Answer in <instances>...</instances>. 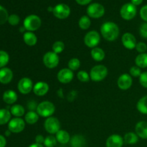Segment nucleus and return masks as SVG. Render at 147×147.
I'll return each mask as SVG.
<instances>
[{"mask_svg":"<svg viewBox=\"0 0 147 147\" xmlns=\"http://www.w3.org/2000/svg\"><path fill=\"white\" fill-rule=\"evenodd\" d=\"M47 11H52V12H53V7H49L48 8H47Z\"/></svg>","mask_w":147,"mask_h":147,"instance_id":"864d4df0","label":"nucleus"},{"mask_svg":"<svg viewBox=\"0 0 147 147\" xmlns=\"http://www.w3.org/2000/svg\"><path fill=\"white\" fill-rule=\"evenodd\" d=\"M86 11L90 18L99 19L104 15L105 8L101 4L92 3L88 7Z\"/></svg>","mask_w":147,"mask_h":147,"instance_id":"423d86ee","label":"nucleus"},{"mask_svg":"<svg viewBox=\"0 0 147 147\" xmlns=\"http://www.w3.org/2000/svg\"><path fill=\"white\" fill-rule=\"evenodd\" d=\"M136 109L139 113L147 115V95L139 99L136 104Z\"/></svg>","mask_w":147,"mask_h":147,"instance_id":"cd10ccee","label":"nucleus"},{"mask_svg":"<svg viewBox=\"0 0 147 147\" xmlns=\"http://www.w3.org/2000/svg\"><path fill=\"white\" fill-rule=\"evenodd\" d=\"M37 106H38V104H37V102H36L35 100H30V101H29V103H27V108H28L29 110L33 111H34V110L36 111Z\"/></svg>","mask_w":147,"mask_h":147,"instance_id":"c03bdc74","label":"nucleus"},{"mask_svg":"<svg viewBox=\"0 0 147 147\" xmlns=\"http://www.w3.org/2000/svg\"><path fill=\"white\" fill-rule=\"evenodd\" d=\"M121 42L123 47L128 50H133L136 48L137 44L135 36L130 32H126L122 35Z\"/></svg>","mask_w":147,"mask_h":147,"instance_id":"2eb2a0df","label":"nucleus"},{"mask_svg":"<svg viewBox=\"0 0 147 147\" xmlns=\"http://www.w3.org/2000/svg\"><path fill=\"white\" fill-rule=\"evenodd\" d=\"M44 128L50 134H56L60 130V122L56 117H49L45 121Z\"/></svg>","mask_w":147,"mask_h":147,"instance_id":"6e6552de","label":"nucleus"},{"mask_svg":"<svg viewBox=\"0 0 147 147\" xmlns=\"http://www.w3.org/2000/svg\"><path fill=\"white\" fill-rule=\"evenodd\" d=\"M137 9L136 6L131 3H126L123 4L120 9L121 17L125 20H131L136 17Z\"/></svg>","mask_w":147,"mask_h":147,"instance_id":"0eeeda50","label":"nucleus"},{"mask_svg":"<svg viewBox=\"0 0 147 147\" xmlns=\"http://www.w3.org/2000/svg\"><path fill=\"white\" fill-rule=\"evenodd\" d=\"M39 115L36 111H30L27 112L24 116V121L30 125L34 124L37 123L39 120Z\"/></svg>","mask_w":147,"mask_h":147,"instance_id":"393cba45","label":"nucleus"},{"mask_svg":"<svg viewBox=\"0 0 147 147\" xmlns=\"http://www.w3.org/2000/svg\"><path fill=\"white\" fill-rule=\"evenodd\" d=\"M100 34L106 40L113 42L119 37L120 30L116 23L113 22H106L100 27Z\"/></svg>","mask_w":147,"mask_h":147,"instance_id":"f257e3e1","label":"nucleus"},{"mask_svg":"<svg viewBox=\"0 0 147 147\" xmlns=\"http://www.w3.org/2000/svg\"><path fill=\"white\" fill-rule=\"evenodd\" d=\"M142 70H141L140 67H139L138 66H133L130 68L129 70V74L131 76H133V77L137 78L140 77L141 74H142Z\"/></svg>","mask_w":147,"mask_h":147,"instance_id":"58836bf2","label":"nucleus"},{"mask_svg":"<svg viewBox=\"0 0 147 147\" xmlns=\"http://www.w3.org/2000/svg\"><path fill=\"white\" fill-rule=\"evenodd\" d=\"M25 128V121L21 118H14L8 123V130L11 133L19 134L23 131Z\"/></svg>","mask_w":147,"mask_h":147,"instance_id":"9b49d317","label":"nucleus"},{"mask_svg":"<svg viewBox=\"0 0 147 147\" xmlns=\"http://www.w3.org/2000/svg\"><path fill=\"white\" fill-rule=\"evenodd\" d=\"M11 114L17 118H21L25 113V109L22 105L14 104L10 108Z\"/></svg>","mask_w":147,"mask_h":147,"instance_id":"a878e982","label":"nucleus"},{"mask_svg":"<svg viewBox=\"0 0 147 147\" xmlns=\"http://www.w3.org/2000/svg\"><path fill=\"white\" fill-rule=\"evenodd\" d=\"M139 34L140 36L144 39L147 40V22L142 24L139 28Z\"/></svg>","mask_w":147,"mask_h":147,"instance_id":"a19ab883","label":"nucleus"},{"mask_svg":"<svg viewBox=\"0 0 147 147\" xmlns=\"http://www.w3.org/2000/svg\"><path fill=\"white\" fill-rule=\"evenodd\" d=\"M76 96H77V93L76 92V90H72V91L68 94L67 100H69L70 101H73V100L76 98Z\"/></svg>","mask_w":147,"mask_h":147,"instance_id":"49530a36","label":"nucleus"},{"mask_svg":"<svg viewBox=\"0 0 147 147\" xmlns=\"http://www.w3.org/2000/svg\"><path fill=\"white\" fill-rule=\"evenodd\" d=\"M43 64L49 69H54L60 63V58L58 55L53 51H49L43 55Z\"/></svg>","mask_w":147,"mask_h":147,"instance_id":"39448f33","label":"nucleus"},{"mask_svg":"<svg viewBox=\"0 0 147 147\" xmlns=\"http://www.w3.org/2000/svg\"><path fill=\"white\" fill-rule=\"evenodd\" d=\"M11 112L7 109H0V125H4L11 120Z\"/></svg>","mask_w":147,"mask_h":147,"instance_id":"c85d7f7f","label":"nucleus"},{"mask_svg":"<svg viewBox=\"0 0 147 147\" xmlns=\"http://www.w3.org/2000/svg\"><path fill=\"white\" fill-rule=\"evenodd\" d=\"M20 18L17 14H12L11 15L9 16L8 18V22L9 24H11L12 26H16L20 23Z\"/></svg>","mask_w":147,"mask_h":147,"instance_id":"4c0bfd02","label":"nucleus"},{"mask_svg":"<svg viewBox=\"0 0 147 147\" xmlns=\"http://www.w3.org/2000/svg\"><path fill=\"white\" fill-rule=\"evenodd\" d=\"M136 50H137L138 53H139V54H141V53H145L147 50L146 44L143 42H138L136 44Z\"/></svg>","mask_w":147,"mask_h":147,"instance_id":"ea45409f","label":"nucleus"},{"mask_svg":"<svg viewBox=\"0 0 147 147\" xmlns=\"http://www.w3.org/2000/svg\"><path fill=\"white\" fill-rule=\"evenodd\" d=\"M57 141L55 136H54L53 135H50L45 139L43 145L45 147H55L57 144Z\"/></svg>","mask_w":147,"mask_h":147,"instance_id":"c9c22d12","label":"nucleus"},{"mask_svg":"<svg viewBox=\"0 0 147 147\" xmlns=\"http://www.w3.org/2000/svg\"><path fill=\"white\" fill-rule=\"evenodd\" d=\"M45 138L41 134H38L35 137V143L39 144H43L45 142Z\"/></svg>","mask_w":147,"mask_h":147,"instance_id":"a18cd8bd","label":"nucleus"},{"mask_svg":"<svg viewBox=\"0 0 147 147\" xmlns=\"http://www.w3.org/2000/svg\"><path fill=\"white\" fill-rule=\"evenodd\" d=\"M53 13L56 18L59 20H65L70 16V8L67 4L60 3L53 7Z\"/></svg>","mask_w":147,"mask_h":147,"instance_id":"9d476101","label":"nucleus"},{"mask_svg":"<svg viewBox=\"0 0 147 147\" xmlns=\"http://www.w3.org/2000/svg\"><path fill=\"white\" fill-rule=\"evenodd\" d=\"M90 55L91 57L95 61L100 62L102 60H104L105 57H106V53H105L104 50L101 49L100 47H95V48L92 49L91 52H90Z\"/></svg>","mask_w":147,"mask_h":147,"instance_id":"b1692460","label":"nucleus"},{"mask_svg":"<svg viewBox=\"0 0 147 147\" xmlns=\"http://www.w3.org/2000/svg\"><path fill=\"white\" fill-rule=\"evenodd\" d=\"M131 3L136 7V6H139L140 5V4H142L144 0H131Z\"/></svg>","mask_w":147,"mask_h":147,"instance_id":"8fccbe9b","label":"nucleus"},{"mask_svg":"<svg viewBox=\"0 0 147 147\" xmlns=\"http://www.w3.org/2000/svg\"><path fill=\"white\" fill-rule=\"evenodd\" d=\"M28 147H44L42 144H32L30 145Z\"/></svg>","mask_w":147,"mask_h":147,"instance_id":"3c124183","label":"nucleus"},{"mask_svg":"<svg viewBox=\"0 0 147 147\" xmlns=\"http://www.w3.org/2000/svg\"><path fill=\"white\" fill-rule=\"evenodd\" d=\"M18 96L17 93L13 90H7L3 93L2 99L4 103L8 105H12L17 100Z\"/></svg>","mask_w":147,"mask_h":147,"instance_id":"aec40b11","label":"nucleus"},{"mask_svg":"<svg viewBox=\"0 0 147 147\" xmlns=\"http://www.w3.org/2000/svg\"><path fill=\"white\" fill-rule=\"evenodd\" d=\"M9 16V15L7 10L4 7L0 5V25H2V24H5L7 22H8Z\"/></svg>","mask_w":147,"mask_h":147,"instance_id":"f704fd0d","label":"nucleus"},{"mask_svg":"<svg viewBox=\"0 0 147 147\" xmlns=\"http://www.w3.org/2000/svg\"><path fill=\"white\" fill-rule=\"evenodd\" d=\"M100 42V34L97 31L91 30L88 32L84 37V43L89 48H95Z\"/></svg>","mask_w":147,"mask_h":147,"instance_id":"1a4fd4ad","label":"nucleus"},{"mask_svg":"<svg viewBox=\"0 0 147 147\" xmlns=\"http://www.w3.org/2000/svg\"><path fill=\"white\" fill-rule=\"evenodd\" d=\"M36 112L40 116L43 118L51 117L55 112V106L49 100H44L37 106Z\"/></svg>","mask_w":147,"mask_h":147,"instance_id":"f03ea898","label":"nucleus"},{"mask_svg":"<svg viewBox=\"0 0 147 147\" xmlns=\"http://www.w3.org/2000/svg\"><path fill=\"white\" fill-rule=\"evenodd\" d=\"M123 141L127 144H135L139 141V136L136 133L128 132L123 136Z\"/></svg>","mask_w":147,"mask_h":147,"instance_id":"c756f323","label":"nucleus"},{"mask_svg":"<svg viewBox=\"0 0 147 147\" xmlns=\"http://www.w3.org/2000/svg\"><path fill=\"white\" fill-rule=\"evenodd\" d=\"M139 83L142 87L147 88V72H143L139 77Z\"/></svg>","mask_w":147,"mask_h":147,"instance_id":"79ce46f5","label":"nucleus"},{"mask_svg":"<svg viewBox=\"0 0 147 147\" xmlns=\"http://www.w3.org/2000/svg\"><path fill=\"white\" fill-rule=\"evenodd\" d=\"M92 0H76V1L77 2V4H80L81 6H85L87 5V4H90Z\"/></svg>","mask_w":147,"mask_h":147,"instance_id":"de8ad7c7","label":"nucleus"},{"mask_svg":"<svg viewBox=\"0 0 147 147\" xmlns=\"http://www.w3.org/2000/svg\"><path fill=\"white\" fill-rule=\"evenodd\" d=\"M124 143L123 138L119 134H112L106 142V147H122Z\"/></svg>","mask_w":147,"mask_h":147,"instance_id":"dca6fc26","label":"nucleus"},{"mask_svg":"<svg viewBox=\"0 0 147 147\" xmlns=\"http://www.w3.org/2000/svg\"><path fill=\"white\" fill-rule=\"evenodd\" d=\"M56 139L57 142H59L61 144H66L70 141V136L68 132L65 130L60 129L58 132L55 134Z\"/></svg>","mask_w":147,"mask_h":147,"instance_id":"5701e85b","label":"nucleus"},{"mask_svg":"<svg viewBox=\"0 0 147 147\" xmlns=\"http://www.w3.org/2000/svg\"><path fill=\"white\" fill-rule=\"evenodd\" d=\"M140 17L145 22H147V4L142 7L140 9Z\"/></svg>","mask_w":147,"mask_h":147,"instance_id":"37998d69","label":"nucleus"},{"mask_svg":"<svg viewBox=\"0 0 147 147\" xmlns=\"http://www.w3.org/2000/svg\"><path fill=\"white\" fill-rule=\"evenodd\" d=\"M90 25H91V21L88 16L83 15L80 17L78 21V26L81 30H88L90 28Z\"/></svg>","mask_w":147,"mask_h":147,"instance_id":"7c9ffc66","label":"nucleus"},{"mask_svg":"<svg viewBox=\"0 0 147 147\" xmlns=\"http://www.w3.org/2000/svg\"><path fill=\"white\" fill-rule=\"evenodd\" d=\"M23 40L27 45L32 47L37 44V37L32 32L26 31L23 34Z\"/></svg>","mask_w":147,"mask_h":147,"instance_id":"4be33fe9","label":"nucleus"},{"mask_svg":"<svg viewBox=\"0 0 147 147\" xmlns=\"http://www.w3.org/2000/svg\"><path fill=\"white\" fill-rule=\"evenodd\" d=\"M77 78L80 82H83V83H87L90 80V74H88L85 70H80L77 73Z\"/></svg>","mask_w":147,"mask_h":147,"instance_id":"e433bc0d","label":"nucleus"},{"mask_svg":"<svg viewBox=\"0 0 147 147\" xmlns=\"http://www.w3.org/2000/svg\"><path fill=\"white\" fill-rule=\"evenodd\" d=\"M57 80L63 84H67L70 83L74 78L73 71L69 68H63L58 72L57 75Z\"/></svg>","mask_w":147,"mask_h":147,"instance_id":"4468645a","label":"nucleus"},{"mask_svg":"<svg viewBox=\"0 0 147 147\" xmlns=\"http://www.w3.org/2000/svg\"><path fill=\"white\" fill-rule=\"evenodd\" d=\"M9 61V55L4 50H0V69L3 68L8 64Z\"/></svg>","mask_w":147,"mask_h":147,"instance_id":"2f4dec72","label":"nucleus"},{"mask_svg":"<svg viewBox=\"0 0 147 147\" xmlns=\"http://www.w3.org/2000/svg\"><path fill=\"white\" fill-rule=\"evenodd\" d=\"M108 68L103 65H97L93 67L90 72V80L94 82H100L108 76Z\"/></svg>","mask_w":147,"mask_h":147,"instance_id":"20e7f679","label":"nucleus"},{"mask_svg":"<svg viewBox=\"0 0 147 147\" xmlns=\"http://www.w3.org/2000/svg\"><path fill=\"white\" fill-rule=\"evenodd\" d=\"M133 84V79L132 77L130 76V74L128 73H123L121 75L117 80L118 87L121 90H126L130 88Z\"/></svg>","mask_w":147,"mask_h":147,"instance_id":"ddd939ff","label":"nucleus"},{"mask_svg":"<svg viewBox=\"0 0 147 147\" xmlns=\"http://www.w3.org/2000/svg\"><path fill=\"white\" fill-rule=\"evenodd\" d=\"M52 49H53V52L55 53L56 54H60V53H63V50L65 49V44L63 42L60 41H56L53 43V47H52Z\"/></svg>","mask_w":147,"mask_h":147,"instance_id":"72a5a7b5","label":"nucleus"},{"mask_svg":"<svg viewBox=\"0 0 147 147\" xmlns=\"http://www.w3.org/2000/svg\"><path fill=\"white\" fill-rule=\"evenodd\" d=\"M42 24V20L39 16L36 14H30L25 17L23 22V27L26 31L34 32L40 28Z\"/></svg>","mask_w":147,"mask_h":147,"instance_id":"7ed1b4c3","label":"nucleus"},{"mask_svg":"<svg viewBox=\"0 0 147 147\" xmlns=\"http://www.w3.org/2000/svg\"><path fill=\"white\" fill-rule=\"evenodd\" d=\"M13 72L9 67H3L0 69V83L2 84H8L12 80Z\"/></svg>","mask_w":147,"mask_h":147,"instance_id":"a211bd4d","label":"nucleus"},{"mask_svg":"<svg viewBox=\"0 0 147 147\" xmlns=\"http://www.w3.org/2000/svg\"><path fill=\"white\" fill-rule=\"evenodd\" d=\"M33 82L30 78L24 77L22 78L18 82L17 88L20 93L24 95H27L30 93L32 90H33Z\"/></svg>","mask_w":147,"mask_h":147,"instance_id":"f8f14e48","label":"nucleus"},{"mask_svg":"<svg viewBox=\"0 0 147 147\" xmlns=\"http://www.w3.org/2000/svg\"><path fill=\"white\" fill-rule=\"evenodd\" d=\"M67 65H68V68L70 70H71L72 71H76V70H78L79 67H80V61L78 58L73 57L69 60Z\"/></svg>","mask_w":147,"mask_h":147,"instance_id":"473e14b6","label":"nucleus"},{"mask_svg":"<svg viewBox=\"0 0 147 147\" xmlns=\"http://www.w3.org/2000/svg\"><path fill=\"white\" fill-rule=\"evenodd\" d=\"M70 144L71 147H85L86 140L83 135L76 134L70 138Z\"/></svg>","mask_w":147,"mask_h":147,"instance_id":"412c9836","label":"nucleus"},{"mask_svg":"<svg viewBox=\"0 0 147 147\" xmlns=\"http://www.w3.org/2000/svg\"><path fill=\"white\" fill-rule=\"evenodd\" d=\"M136 65L140 68H146L147 67V53H141L138 55L135 58Z\"/></svg>","mask_w":147,"mask_h":147,"instance_id":"bb28decb","label":"nucleus"},{"mask_svg":"<svg viewBox=\"0 0 147 147\" xmlns=\"http://www.w3.org/2000/svg\"><path fill=\"white\" fill-rule=\"evenodd\" d=\"M135 131L139 138L143 139H147V122L139 121L135 126Z\"/></svg>","mask_w":147,"mask_h":147,"instance_id":"6ab92c4d","label":"nucleus"},{"mask_svg":"<svg viewBox=\"0 0 147 147\" xmlns=\"http://www.w3.org/2000/svg\"><path fill=\"white\" fill-rule=\"evenodd\" d=\"M11 132L9 130L6 131V132H5V136H9L10 134H11Z\"/></svg>","mask_w":147,"mask_h":147,"instance_id":"603ef678","label":"nucleus"},{"mask_svg":"<svg viewBox=\"0 0 147 147\" xmlns=\"http://www.w3.org/2000/svg\"><path fill=\"white\" fill-rule=\"evenodd\" d=\"M7 145V140L5 137L0 134V147H5Z\"/></svg>","mask_w":147,"mask_h":147,"instance_id":"09e8293b","label":"nucleus"},{"mask_svg":"<svg viewBox=\"0 0 147 147\" xmlns=\"http://www.w3.org/2000/svg\"><path fill=\"white\" fill-rule=\"evenodd\" d=\"M49 85L44 81H40L36 83L33 87V90L34 94L37 96H44L48 93Z\"/></svg>","mask_w":147,"mask_h":147,"instance_id":"f3484780","label":"nucleus"}]
</instances>
